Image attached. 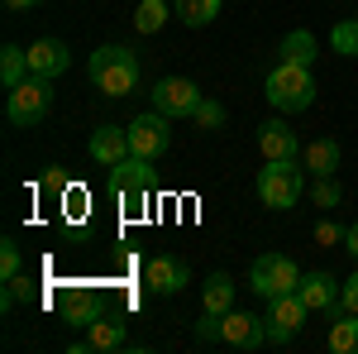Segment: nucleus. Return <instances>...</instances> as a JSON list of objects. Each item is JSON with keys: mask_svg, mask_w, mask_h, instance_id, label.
Returning a JSON list of instances; mask_svg holds the SVG:
<instances>
[{"mask_svg": "<svg viewBox=\"0 0 358 354\" xmlns=\"http://www.w3.org/2000/svg\"><path fill=\"white\" fill-rule=\"evenodd\" d=\"M86 77H91L96 91H106L110 101L138 91V57H134V48H124V43H106V48H96L91 62H86Z\"/></svg>", "mask_w": 358, "mask_h": 354, "instance_id": "nucleus-1", "label": "nucleus"}, {"mask_svg": "<svg viewBox=\"0 0 358 354\" xmlns=\"http://www.w3.org/2000/svg\"><path fill=\"white\" fill-rule=\"evenodd\" d=\"M263 96L282 115L310 110V101H315V77H310V67H301V62H277L273 72H268V82H263Z\"/></svg>", "mask_w": 358, "mask_h": 354, "instance_id": "nucleus-2", "label": "nucleus"}, {"mask_svg": "<svg viewBox=\"0 0 358 354\" xmlns=\"http://www.w3.org/2000/svg\"><path fill=\"white\" fill-rule=\"evenodd\" d=\"M196 335L201 340H220L229 350H258V345H268V321H258L248 311H224V316H206L196 326Z\"/></svg>", "mask_w": 358, "mask_h": 354, "instance_id": "nucleus-3", "label": "nucleus"}, {"mask_svg": "<svg viewBox=\"0 0 358 354\" xmlns=\"http://www.w3.org/2000/svg\"><path fill=\"white\" fill-rule=\"evenodd\" d=\"M48 110H53V82H48V77H34V72H29L20 86H10V96H5V115H10V125H20V130L38 125Z\"/></svg>", "mask_w": 358, "mask_h": 354, "instance_id": "nucleus-4", "label": "nucleus"}, {"mask_svg": "<svg viewBox=\"0 0 358 354\" xmlns=\"http://www.w3.org/2000/svg\"><path fill=\"white\" fill-rule=\"evenodd\" d=\"M296 282H301V268L287 254H258L253 268H248V287H253V297H263V301L282 297V292H296Z\"/></svg>", "mask_w": 358, "mask_h": 354, "instance_id": "nucleus-5", "label": "nucleus"}, {"mask_svg": "<svg viewBox=\"0 0 358 354\" xmlns=\"http://www.w3.org/2000/svg\"><path fill=\"white\" fill-rule=\"evenodd\" d=\"M306 191V168L296 163H268L258 172V201L268 211H292Z\"/></svg>", "mask_w": 358, "mask_h": 354, "instance_id": "nucleus-6", "label": "nucleus"}, {"mask_svg": "<svg viewBox=\"0 0 358 354\" xmlns=\"http://www.w3.org/2000/svg\"><path fill=\"white\" fill-rule=\"evenodd\" d=\"M148 187H153V168H148V158L129 154L124 163L110 168V191L124 201L129 216H138V206H148Z\"/></svg>", "mask_w": 358, "mask_h": 354, "instance_id": "nucleus-7", "label": "nucleus"}, {"mask_svg": "<svg viewBox=\"0 0 358 354\" xmlns=\"http://www.w3.org/2000/svg\"><path fill=\"white\" fill-rule=\"evenodd\" d=\"M129 154H138V158H163L167 149H172V130H167V115L163 110H143V115H134L129 125Z\"/></svg>", "mask_w": 358, "mask_h": 354, "instance_id": "nucleus-8", "label": "nucleus"}, {"mask_svg": "<svg viewBox=\"0 0 358 354\" xmlns=\"http://www.w3.org/2000/svg\"><path fill=\"white\" fill-rule=\"evenodd\" d=\"M310 306L301 301V292H282V297L268 301V345H292L301 335Z\"/></svg>", "mask_w": 358, "mask_h": 354, "instance_id": "nucleus-9", "label": "nucleus"}, {"mask_svg": "<svg viewBox=\"0 0 358 354\" xmlns=\"http://www.w3.org/2000/svg\"><path fill=\"white\" fill-rule=\"evenodd\" d=\"M148 101H153V110H163L167 120H182V115H192L201 106V86L192 77H163L148 91Z\"/></svg>", "mask_w": 358, "mask_h": 354, "instance_id": "nucleus-10", "label": "nucleus"}, {"mask_svg": "<svg viewBox=\"0 0 358 354\" xmlns=\"http://www.w3.org/2000/svg\"><path fill=\"white\" fill-rule=\"evenodd\" d=\"M143 282H148V292L172 297V292H182V287L192 282V268H187V259H177V254H153V259H148V273H143Z\"/></svg>", "mask_w": 358, "mask_h": 354, "instance_id": "nucleus-11", "label": "nucleus"}, {"mask_svg": "<svg viewBox=\"0 0 358 354\" xmlns=\"http://www.w3.org/2000/svg\"><path fill=\"white\" fill-rule=\"evenodd\" d=\"M258 154H263L268 163H296V154H301L296 130H292L287 120H263V125H258Z\"/></svg>", "mask_w": 358, "mask_h": 354, "instance_id": "nucleus-12", "label": "nucleus"}, {"mask_svg": "<svg viewBox=\"0 0 358 354\" xmlns=\"http://www.w3.org/2000/svg\"><path fill=\"white\" fill-rule=\"evenodd\" d=\"M339 287H344V282H334V273H325V268L301 273V282H296V292H301L306 306H310V311H330V316H339Z\"/></svg>", "mask_w": 358, "mask_h": 354, "instance_id": "nucleus-13", "label": "nucleus"}, {"mask_svg": "<svg viewBox=\"0 0 358 354\" xmlns=\"http://www.w3.org/2000/svg\"><path fill=\"white\" fill-rule=\"evenodd\" d=\"M67 62H72V48H67L62 39H34V43H29V72H34V77L57 82V77L67 72Z\"/></svg>", "mask_w": 358, "mask_h": 354, "instance_id": "nucleus-14", "label": "nucleus"}, {"mask_svg": "<svg viewBox=\"0 0 358 354\" xmlns=\"http://www.w3.org/2000/svg\"><path fill=\"white\" fill-rule=\"evenodd\" d=\"M57 311H62L67 326H91L106 311V301H101V292H91V287H67V292H57Z\"/></svg>", "mask_w": 358, "mask_h": 354, "instance_id": "nucleus-15", "label": "nucleus"}, {"mask_svg": "<svg viewBox=\"0 0 358 354\" xmlns=\"http://www.w3.org/2000/svg\"><path fill=\"white\" fill-rule=\"evenodd\" d=\"M91 158L101 168H115V163H124L129 158V130H120V125H101L96 135H91Z\"/></svg>", "mask_w": 358, "mask_h": 354, "instance_id": "nucleus-16", "label": "nucleus"}, {"mask_svg": "<svg viewBox=\"0 0 358 354\" xmlns=\"http://www.w3.org/2000/svg\"><path fill=\"white\" fill-rule=\"evenodd\" d=\"M339 144L334 139H310L301 149V168L310 172V177H334V168H339Z\"/></svg>", "mask_w": 358, "mask_h": 354, "instance_id": "nucleus-17", "label": "nucleus"}, {"mask_svg": "<svg viewBox=\"0 0 358 354\" xmlns=\"http://www.w3.org/2000/svg\"><path fill=\"white\" fill-rule=\"evenodd\" d=\"M129 345V335H124V321H110V316H96L91 326H86V340L77 350H124Z\"/></svg>", "mask_w": 358, "mask_h": 354, "instance_id": "nucleus-18", "label": "nucleus"}, {"mask_svg": "<svg viewBox=\"0 0 358 354\" xmlns=\"http://www.w3.org/2000/svg\"><path fill=\"white\" fill-rule=\"evenodd\" d=\"M201 301H206V316H224V311H234V278L215 268L210 278H206V287H201Z\"/></svg>", "mask_w": 358, "mask_h": 354, "instance_id": "nucleus-19", "label": "nucleus"}, {"mask_svg": "<svg viewBox=\"0 0 358 354\" xmlns=\"http://www.w3.org/2000/svg\"><path fill=\"white\" fill-rule=\"evenodd\" d=\"M224 0H172V10H177V20L187 29H206L215 15H220Z\"/></svg>", "mask_w": 358, "mask_h": 354, "instance_id": "nucleus-20", "label": "nucleus"}, {"mask_svg": "<svg viewBox=\"0 0 358 354\" xmlns=\"http://www.w3.org/2000/svg\"><path fill=\"white\" fill-rule=\"evenodd\" d=\"M277 53H282V62H301V67H310V62H315V34H310V29L287 34V39L277 43Z\"/></svg>", "mask_w": 358, "mask_h": 354, "instance_id": "nucleus-21", "label": "nucleus"}, {"mask_svg": "<svg viewBox=\"0 0 358 354\" xmlns=\"http://www.w3.org/2000/svg\"><path fill=\"white\" fill-rule=\"evenodd\" d=\"M24 77H29V48L5 43V48H0V82H5V91H10V86H20Z\"/></svg>", "mask_w": 358, "mask_h": 354, "instance_id": "nucleus-22", "label": "nucleus"}, {"mask_svg": "<svg viewBox=\"0 0 358 354\" xmlns=\"http://www.w3.org/2000/svg\"><path fill=\"white\" fill-rule=\"evenodd\" d=\"M330 350L334 354H358V316H349V311H339V316H334Z\"/></svg>", "mask_w": 358, "mask_h": 354, "instance_id": "nucleus-23", "label": "nucleus"}, {"mask_svg": "<svg viewBox=\"0 0 358 354\" xmlns=\"http://www.w3.org/2000/svg\"><path fill=\"white\" fill-rule=\"evenodd\" d=\"M167 25V0H143L134 10V29L138 34H158Z\"/></svg>", "mask_w": 358, "mask_h": 354, "instance_id": "nucleus-24", "label": "nucleus"}, {"mask_svg": "<svg viewBox=\"0 0 358 354\" xmlns=\"http://www.w3.org/2000/svg\"><path fill=\"white\" fill-rule=\"evenodd\" d=\"M192 125H196V130H206V135H210V130H220V125H224V106L201 96V106L192 110Z\"/></svg>", "mask_w": 358, "mask_h": 354, "instance_id": "nucleus-25", "label": "nucleus"}, {"mask_svg": "<svg viewBox=\"0 0 358 354\" xmlns=\"http://www.w3.org/2000/svg\"><path fill=\"white\" fill-rule=\"evenodd\" d=\"M310 201H315L320 211H334V206L344 201V191H339L334 177H315V182H310Z\"/></svg>", "mask_w": 358, "mask_h": 354, "instance_id": "nucleus-26", "label": "nucleus"}, {"mask_svg": "<svg viewBox=\"0 0 358 354\" xmlns=\"http://www.w3.org/2000/svg\"><path fill=\"white\" fill-rule=\"evenodd\" d=\"M344 240H349V230L339 220H315V245L320 249H334V245H344Z\"/></svg>", "mask_w": 358, "mask_h": 354, "instance_id": "nucleus-27", "label": "nucleus"}, {"mask_svg": "<svg viewBox=\"0 0 358 354\" xmlns=\"http://www.w3.org/2000/svg\"><path fill=\"white\" fill-rule=\"evenodd\" d=\"M20 268H24V254H20L15 240H5V245H0V278H15Z\"/></svg>", "mask_w": 358, "mask_h": 354, "instance_id": "nucleus-28", "label": "nucleus"}, {"mask_svg": "<svg viewBox=\"0 0 358 354\" xmlns=\"http://www.w3.org/2000/svg\"><path fill=\"white\" fill-rule=\"evenodd\" d=\"M334 48L358 57V20H354V25H339V29H334Z\"/></svg>", "mask_w": 358, "mask_h": 354, "instance_id": "nucleus-29", "label": "nucleus"}, {"mask_svg": "<svg viewBox=\"0 0 358 354\" xmlns=\"http://www.w3.org/2000/svg\"><path fill=\"white\" fill-rule=\"evenodd\" d=\"M339 311L358 316V273H349V278H344V287H339Z\"/></svg>", "mask_w": 358, "mask_h": 354, "instance_id": "nucleus-30", "label": "nucleus"}, {"mask_svg": "<svg viewBox=\"0 0 358 354\" xmlns=\"http://www.w3.org/2000/svg\"><path fill=\"white\" fill-rule=\"evenodd\" d=\"M344 249H349V254H354V259H358V220H354V225H349V240H344Z\"/></svg>", "mask_w": 358, "mask_h": 354, "instance_id": "nucleus-31", "label": "nucleus"}, {"mask_svg": "<svg viewBox=\"0 0 358 354\" xmlns=\"http://www.w3.org/2000/svg\"><path fill=\"white\" fill-rule=\"evenodd\" d=\"M10 10H29V5H43V0H5Z\"/></svg>", "mask_w": 358, "mask_h": 354, "instance_id": "nucleus-32", "label": "nucleus"}]
</instances>
